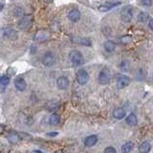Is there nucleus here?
<instances>
[{
  "label": "nucleus",
  "mask_w": 153,
  "mask_h": 153,
  "mask_svg": "<svg viewBox=\"0 0 153 153\" xmlns=\"http://www.w3.org/2000/svg\"><path fill=\"white\" fill-rule=\"evenodd\" d=\"M111 80V72L108 68L104 67L100 71L99 76H98V81L100 84L102 85H106L110 82Z\"/></svg>",
  "instance_id": "1"
},
{
  "label": "nucleus",
  "mask_w": 153,
  "mask_h": 153,
  "mask_svg": "<svg viewBox=\"0 0 153 153\" xmlns=\"http://www.w3.org/2000/svg\"><path fill=\"white\" fill-rule=\"evenodd\" d=\"M69 59L71 60V62L76 66H79L82 65L84 62V59L83 56L81 55V53L76 51V50H73L70 52L69 54Z\"/></svg>",
  "instance_id": "2"
},
{
  "label": "nucleus",
  "mask_w": 153,
  "mask_h": 153,
  "mask_svg": "<svg viewBox=\"0 0 153 153\" xmlns=\"http://www.w3.org/2000/svg\"><path fill=\"white\" fill-rule=\"evenodd\" d=\"M76 81H78L79 84L85 85L89 81V75L84 69H79L78 72H76Z\"/></svg>",
  "instance_id": "3"
},
{
  "label": "nucleus",
  "mask_w": 153,
  "mask_h": 153,
  "mask_svg": "<svg viewBox=\"0 0 153 153\" xmlns=\"http://www.w3.org/2000/svg\"><path fill=\"white\" fill-rule=\"evenodd\" d=\"M122 20L124 22H130L133 17V8L131 6L123 7L121 12Z\"/></svg>",
  "instance_id": "4"
},
{
  "label": "nucleus",
  "mask_w": 153,
  "mask_h": 153,
  "mask_svg": "<svg viewBox=\"0 0 153 153\" xmlns=\"http://www.w3.org/2000/svg\"><path fill=\"white\" fill-rule=\"evenodd\" d=\"M33 21V17L32 14H28V16H24L20 20L18 21L17 23V27L19 29H23V30H25V29L29 28L31 25H32V23Z\"/></svg>",
  "instance_id": "5"
},
{
  "label": "nucleus",
  "mask_w": 153,
  "mask_h": 153,
  "mask_svg": "<svg viewBox=\"0 0 153 153\" xmlns=\"http://www.w3.org/2000/svg\"><path fill=\"white\" fill-rule=\"evenodd\" d=\"M56 57L52 52H46L42 56V63L46 67H51L55 64Z\"/></svg>",
  "instance_id": "6"
},
{
  "label": "nucleus",
  "mask_w": 153,
  "mask_h": 153,
  "mask_svg": "<svg viewBox=\"0 0 153 153\" xmlns=\"http://www.w3.org/2000/svg\"><path fill=\"white\" fill-rule=\"evenodd\" d=\"M129 83H130V79H129L128 76L126 75H121L117 78L116 84H117V87L119 89L126 88V86L129 85Z\"/></svg>",
  "instance_id": "7"
},
{
  "label": "nucleus",
  "mask_w": 153,
  "mask_h": 153,
  "mask_svg": "<svg viewBox=\"0 0 153 153\" xmlns=\"http://www.w3.org/2000/svg\"><path fill=\"white\" fill-rule=\"evenodd\" d=\"M81 17V14H80V12L79 11L78 9H73L71 10L68 13V18L69 20L72 21V22H76L79 21Z\"/></svg>",
  "instance_id": "8"
},
{
  "label": "nucleus",
  "mask_w": 153,
  "mask_h": 153,
  "mask_svg": "<svg viewBox=\"0 0 153 153\" xmlns=\"http://www.w3.org/2000/svg\"><path fill=\"white\" fill-rule=\"evenodd\" d=\"M56 85L60 90H64L66 88H68L69 86V79L66 76H59L56 79Z\"/></svg>",
  "instance_id": "9"
},
{
  "label": "nucleus",
  "mask_w": 153,
  "mask_h": 153,
  "mask_svg": "<svg viewBox=\"0 0 153 153\" xmlns=\"http://www.w3.org/2000/svg\"><path fill=\"white\" fill-rule=\"evenodd\" d=\"M14 86H16V88L18 91H24L27 87V84L23 78H21V76H17V78L14 79Z\"/></svg>",
  "instance_id": "10"
},
{
  "label": "nucleus",
  "mask_w": 153,
  "mask_h": 153,
  "mask_svg": "<svg viewBox=\"0 0 153 153\" xmlns=\"http://www.w3.org/2000/svg\"><path fill=\"white\" fill-rule=\"evenodd\" d=\"M120 4H121V2H107V3H104V4H102L99 7V11L107 12V11H109V10L117 7L118 5H120Z\"/></svg>",
  "instance_id": "11"
},
{
  "label": "nucleus",
  "mask_w": 153,
  "mask_h": 153,
  "mask_svg": "<svg viewBox=\"0 0 153 153\" xmlns=\"http://www.w3.org/2000/svg\"><path fill=\"white\" fill-rule=\"evenodd\" d=\"M50 37V33L46 31V30H39L35 36V39L36 40H39V41H43L46 40Z\"/></svg>",
  "instance_id": "12"
},
{
  "label": "nucleus",
  "mask_w": 153,
  "mask_h": 153,
  "mask_svg": "<svg viewBox=\"0 0 153 153\" xmlns=\"http://www.w3.org/2000/svg\"><path fill=\"white\" fill-rule=\"evenodd\" d=\"M98 142V136L97 135H90L85 138L84 140V146L86 147H91L94 146Z\"/></svg>",
  "instance_id": "13"
},
{
  "label": "nucleus",
  "mask_w": 153,
  "mask_h": 153,
  "mask_svg": "<svg viewBox=\"0 0 153 153\" xmlns=\"http://www.w3.org/2000/svg\"><path fill=\"white\" fill-rule=\"evenodd\" d=\"M3 36L6 38H9V39H16L18 36V33L13 29H6V30L3 31Z\"/></svg>",
  "instance_id": "14"
},
{
  "label": "nucleus",
  "mask_w": 153,
  "mask_h": 153,
  "mask_svg": "<svg viewBox=\"0 0 153 153\" xmlns=\"http://www.w3.org/2000/svg\"><path fill=\"white\" fill-rule=\"evenodd\" d=\"M126 110L122 107H118L116 109H114V111H113V117L117 120L123 119L124 117H126Z\"/></svg>",
  "instance_id": "15"
},
{
  "label": "nucleus",
  "mask_w": 153,
  "mask_h": 153,
  "mask_svg": "<svg viewBox=\"0 0 153 153\" xmlns=\"http://www.w3.org/2000/svg\"><path fill=\"white\" fill-rule=\"evenodd\" d=\"M126 123L128 124L129 126H135L137 124V123H138L137 116L135 114H133V113L129 114L128 116L126 117Z\"/></svg>",
  "instance_id": "16"
},
{
  "label": "nucleus",
  "mask_w": 153,
  "mask_h": 153,
  "mask_svg": "<svg viewBox=\"0 0 153 153\" xmlns=\"http://www.w3.org/2000/svg\"><path fill=\"white\" fill-rule=\"evenodd\" d=\"M73 40L76 44L79 45H83V46H91V41L88 38H84V37H75L73 38Z\"/></svg>",
  "instance_id": "17"
},
{
  "label": "nucleus",
  "mask_w": 153,
  "mask_h": 153,
  "mask_svg": "<svg viewBox=\"0 0 153 153\" xmlns=\"http://www.w3.org/2000/svg\"><path fill=\"white\" fill-rule=\"evenodd\" d=\"M10 83V78L7 76H3L0 78V92H3L5 88L7 87Z\"/></svg>",
  "instance_id": "18"
},
{
  "label": "nucleus",
  "mask_w": 153,
  "mask_h": 153,
  "mask_svg": "<svg viewBox=\"0 0 153 153\" xmlns=\"http://www.w3.org/2000/svg\"><path fill=\"white\" fill-rule=\"evenodd\" d=\"M150 148H151V146L150 143L148 142H143L140 146H139V152L140 153H148L150 151Z\"/></svg>",
  "instance_id": "19"
},
{
  "label": "nucleus",
  "mask_w": 153,
  "mask_h": 153,
  "mask_svg": "<svg viewBox=\"0 0 153 153\" xmlns=\"http://www.w3.org/2000/svg\"><path fill=\"white\" fill-rule=\"evenodd\" d=\"M103 47L106 52L108 53H111L115 50V48H116V44H115V42L112 41V40H106L104 42L103 44Z\"/></svg>",
  "instance_id": "20"
},
{
  "label": "nucleus",
  "mask_w": 153,
  "mask_h": 153,
  "mask_svg": "<svg viewBox=\"0 0 153 153\" xmlns=\"http://www.w3.org/2000/svg\"><path fill=\"white\" fill-rule=\"evenodd\" d=\"M7 138H8V140L10 143H16L18 141H19V134L16 133V132H10L8 135H7Z\"/></svg>",
  "instance_id": "21"
},
{
  "label": "nucleus",
  "mask_w": 153,
  "mask_h": 153,
  "mask_svg": "<svg viewBox=\"0 0 153 153\" xmlns=\"http://www.w3.org/2000/svg\"><path fill=\"white\" fill-rule=\"evenodd\" d=\"M134 143L132 142H127L126 143H123L122 146V153H130L131 150L133 149Z\"/></svg>",
  "instance_id": "22"
},
{
  "label": "nucleus",
  "mask_w": 153,
  "mask_h": 153,
  "mask_svg": "<svg viewBox=\"0 0 153 153\" xmlns=\"http://www.w3.org/2000/svg\"><path fill=\"white\" fill-rule=\"evenodd\" d=\"M49 123L51 126H57L59 123V117L56 114H52L49 117Z\"/></svg>",
  "instance_id": "23"
},
{
  "label": "nucleus",
  "mask_w": 153,
  "mask_h": 153,
  "mask_svg": "<svg viewBox=\"0 0 153 153\" xmlns=\"http://www.w3.org/2000/svg\"><path fill=\"white\" fill-rule=\"evenodd\" d=\"M148 19H149V16L145 13V12H141L140 13H139L138 16V20L141 21V22H146Z\"/></svg>",
  "instance_id": "24"
},
{
  "label": "nucleus",
  "mask_w": 153,
  "mask_h": 153,
  "mask_svg": "<svg viewBox=\"0 0 153 153\" xmlns=\"http://www.w3.org/2000/svg\"><path fill=\"white\" fill-rule=\"evenodd\" d=\"M131 40H132V37L130 36H123L120 38V41H121V43H123V44H128V43L131 42Z\"/></svg>",
  "instance_id": "25"
},
{
  "label": "nucleus",
  "mask_w": 153,
  "mask_h": 153,
  "mask_svg": "<svg viewBox=\"0 0 153 153\" xmlns=\"http://www.w3.org/2000/svg\"><path fill=\"white\" fill-rule=\"evenodd\" d=\"M103 153H117V150L115 149L113 146H107L106 148L104 149Z\"/></svg>",
  "instance_id": "26"
},
{
  "label": "nucleus",
  "mask_w": 153,
  "mask_h": 153,
  "mask_svg": "<svg viewBox=\"0 0 153 153\" xmlns=\"http://www.w3.org/2000/svg\"><path fill=\"white\" fill-rule=\"evenodd\" d=\"M141 1H142V4L143 5V6L149 7V6H151L153 0H141Z\"/></svg>",
  "instance_id": "27"
},
{
  "label": "nucleus",
  "mask_w": 153,
  "mask_h": 153,
  "mask_svg": "<svg viewBox=\"0 0 153 153\" xmlns=\"http://www.w3.org/2000/svg\"><path fill=\"white\" fill-rule=\"evenodd\" d=\"M49 103L51 104V106H47L48 109H49V110H56V107H57V104L56 103H55L54 102H51Z\"/></svg>",
  "instance_id": "28"
},
{
  "label": "nucleus",
  "mask_w": 153,
  "mask_h": 153,
  "mask_svg": "<svg viewBox=\"0 0 153 153\" xmlns=\"http://www.w3.org/2000/svg\"><path fill=\"white\" fill-rule=\"evenodd\" d=\"M57 135L56 132H50V133H47V136H50V137H55Z\"/></svg>",
  "instance_id": "29"
},
{
  "label": "nucleus",
  "mask_w": 153,
  "mask_h": 153,
  "mask_svg": "<svg viewBox=\"0 0 153 153\" xmlns=\"http://www.w3.org/2000/svg\"><path fill=\"white\" fill-rule=\"evenodd\" d=\"M148 26H149L151 30H153V19H150L149 20V22H148Z\"/></svg>",
  "instance_id": "30"
},
{
  "label": "nucleus",
  "mask_w": 153,
  "mask_h": 153,
  "mask_svg": "<svg viewBox=\"0 0 153 153\" xmlns=\"http://www.w3.org/2000/svg\"><path fill=\"white\" fill-rule=\"evenodd\" d=\"M4 131H5V127L2 126V124H0V135H1V134H3Z\"/></svg>",
  "instance_id": "31"
},
{
  "label": "nucleus",
  "mask_w": 153,
  "mask_h": 153,
  "mask_svg": "<svg viewBox=\"0 0 153 153\" xmlns=\"http://www.w3.org/2000/svg\"><path fill=\"white\" fill-rule=\"evenodd\" d=\"M31 153H44V152H42L41 150H33Z\"/></svg>",
  "instance_id": "32"
},
{
  "label": "nucleus",
  "mask_w": 153,
  "mask_h": 153,
  "mask_svg": "<svg viewBox=\"0 0 153 153\" xmlns=\"http://www.w3.org/2000/svg\"><path fill=\"white\" fill-rule=\"evenodd\" d=\"M43 1L46 2V3H52L53 1H54V0H43Z\"/></svg>",
  "instance_id": "33"
},
{
  "label": "nucleus",
  "mask_w": 153,
  "mask_h": 153,
  "mask_svg": "<svg viewBox=\"0 0 153 153\" xmlns=\"http://www.w3.org/2000/svg\"><path fill=\"white\" fill-rule=\"evenodd\" d=\"M56 153H64L63 151H61V150H59V151H56Z\"/></svg>",
  "instance_id": "34"
}]
</instances>
